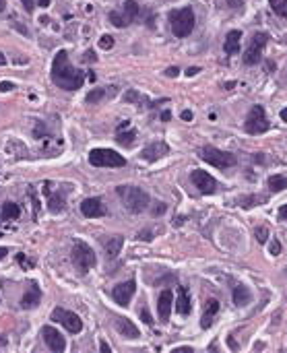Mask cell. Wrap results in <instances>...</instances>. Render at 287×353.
<instances>
[{
	"mask_svg": "<svg viewBox=\"0 0 287 353\" xmlns=\"http://www.w3.org/2000/svg\"><path fill=\"white\" fill-rule=\"evenodd\" d=\"M89 164L95 168H122L126 166V159L112 149H93L89 153Z\"/></svg>",
	"mask_w": 287,
	"mask_h": 353,
	"instance_id": "obj_6",
	"label": "cell"
},
{
	"mask_svg": "<svg viewBox=\"0 0 287 353\" xmlns=\"http://www.w3.org/2000/svg\"><path fill=\"white\" fill-rule=\"evenodd\" d=\"M166 211V205L164 203H155V207H153V215H162Z\"/></svg>",
	"mask_w": 287,
	"mask_h": 353,
	"instance_id": "obj_35",
	"label": "cell"
},
{
	"mask_svg": "<svg viewBox=\"0 0 287 353\" xmlns=\"http://www.w3.org/2000/svg\"><path fill=\"white\" fill-rule=\"evenodd\" d=\"M116 141L122 145V147H133L135 141H137V131L135 128H129V120H124L120 126H118V131H116Z\"/></svg>",
	"mask_w": 287,
	"mask_h": 353,
	"instance_id": "obj_18",
	"label": "cell"
},
{
	"mask_svg": "<svg viewBox=\"0 0 287 353\" xmlns=\"http://www.w3.org/2000/svg\"><path fill=\"white\" fill-rule=\"evenodd\" d=\"M190 180H193V184L199 188V192H203V195H215L217 188H219L217 180H215L211 174L203 172V170L190 172Z\"/></svg>",
	"mask_w": 287,
	"mask_h": 353,
	"instance_id": "obj_11",
	"label": "cell"
},
{
	"mask_svg": "<svg viewBox=\"0 0 287 353\" xmlns=\"http://www.w3.org/2000/svg\"><path fill=\"white\" fill-rule=\"evenodd\" d=\"M21 3H23L27 13H34V0H21Z\"/></svg>",
	"mask_w": 287,
	"mask_h": 353,
	"instance_id": "obj_36",
	"label": "cell"
},
{
	"mask_svg": "<svg viewBox=\"0 0 287 353\" xmlns=\"http://www.w3.org/2000/svg\"><path fill=\"white\" fill-rule=\"evenodd\" d=\"M240 38L242 34L238 29L230 31L228 38H226V44H223V50H226V54H238L240 52Z\"/></svg>",
	"mask_w": 287,
	"mask_h": 353,
	"instance_id": "obj_23",
	"label": "cell"
},
{
	"mask_svg": "<svg viewBox=\"0 0 287 353\" xmlns=\"http://www.w3.org/2000/svg\"><path fill=\"white\" fill-rule=\"evenodd\" d=\"M176 310H178V314H182V316L190 314V310H193V306H190V296H188V290H186V287H180V290H178Z\"/></svg>",
	"mask_w": 287,
	"mask_h": 353,
	"instance_id": "obj_22",
	"label": "cell"
},
{
	"mask_svg": "<svg viewBox=\"0 0 287 353\" xmlns=\"http://www.w3.org/2000/svg\"><path fill=\"white\" fill-rule=\"evenodd\" d=\"M106 93H108L106 89H93V91H91V93L87 95V98H85V102H87V104H95V102H102V100L106 98Z\"/></svg>",
	"mask_w": 287,
	"mask_h": 353,
	"instance_id": "obj_30",
	"label": "cell"
},
{
	"mask_svg": "<svg viewBox=\"0 0 287 353\" xmlns=\"http://www.w3.org/2000/svg\"><path fill=\"white\" fill-rule=\"evenodd\" d=\"M112 46H114V38H112V36H104V38L100 40V48H102V50H110Z\"/></svg>",
	"mask_w": 287,
	"mask_h": 353,
	"instance_id": "obj_32",
	"label": "cell"
},
{
	"mask_svg": "<svg viewBox=\"0 0 287 353\" xmlns=\"http://www.w3.org/2000/svg\"><path fill=\"white\" fill-rule=\"evenodd\" d=\"M269 188H271V192L287 190V178L285 176H271L269 178Z\"/></svg>",
	"mask_w": 287,
	"mask_h": 353,
	"instance_id": "obj_27",
	"label": "cell"
},
{
	"mask_svg": "<svg viewBox=\"0 0 287 353\" xmlns=\"http://www.w3.org/2000/svg\"><path fill=\"white\" fill-rule=\"evenodd\" d=\"M250 292H248V287H244V285H236L234 287V304L236 306H246L248 302H250Z\"/></svg>",
	"mask_w": 287,
	"mask_h": 353,
	"instance_id": "obj_26",
	"label": "cell"
},
{
	"mask_svg": "<svg viewBox=\"0 0 287 353\" xmlns=\"http://www.w3.org/2000/svg\"><path fill=\"white\" fill-rule=\"evenodd\" d=\"M44 195L48 197V211L50 213H62L65 211V190L54 192L50 184H44Z\"/></svg>",
	"mask_w": 287,
	"mask_h": 353,
	"instance_id": "obj_16",
	"label": "cell"
},
{
	"mask_svg": "<svg viewBox=\"0 0 287 353\" xmlns=\"http://www.w3.org/2000/svg\"><path fill=\"white\" fill-rule=\"evenodd\" d=\"M269 5L275 11V15L287 19V0H269Z\"/></svg>",
	"mask_w": 287,
	"mask_h": 353,
	"instance_id": "obj_29",
	"label": "cell"
},
{
	"mask_svg": "<svg viewBox=\"0 0 287 353\" xmlns=\"http://www.w3.org/2000/svg\"><path fill=\"white\" fill-rule=\"evenodd\" d=\"M172 304H174V296L170 290L159 294V300H157V312H159V320L162 323H168L170 320V312H172Z\"/></svg>",
	"mask_w": 287,
	"mask_h": 353,
	"instance_id": "obj_19",
	"label": "cell"
},
{
	"mask_svg": "<svg viewBox=\"0 0 287 353\" xmlns=\"http://www.w3.org/2000/svg\"><path fill=\"white\" fill-rule=\"evenodd\" d=\"M182 120L190 122V120H193V112H190V110H184V112H182Z\"/></svg>",
	"mask_w": 287,
	"mask_h": 353,
	"instance_id": "obj_40",
	"label": "cell"
},
{
	"mask_svg": "<svg viewBox=\"0 0 287 353\" xmlns=\"http://www.w3.org/2000/svg\"><path fill=\"white\" fill-rule=\"evenodd\" d=\"M201 153H203V159H205L209 166H215V168H219V170H230V168H234L236 162H238L234 153L215 149L213 145H205Z\"/></svg>",
	"mask_w": 287,
	"mask_h": 353,
	"instance_id": "obj_5",
	"label": "cell"
},
{
	"mask_svg": "<svg viewBox=\"0 0 287 353\" xmlns=\"http://www.w3.org/2000/svg\"><path fill=\"white\" fill-rule=\"evenodd\" d=\"M174 351H193V347H176Z\"/></svg>",
	"mask_w": 287,
	"mask_h": 353,
	"instance_id": "obj_47",
	"label": "cell"
},
{
	"mask_svg": "<svg viewBox=\"0 0 287 353\" xmlns=\"http://www.w3.org/2000/svg\"><path fill=\"white\" fill-rule=\"evenodd\" d=\"M137 15H139V5L135 3V0H126L122 13H116V11L110 13V23H112L114 27H120V29H122V27H126V25H131V23L137 19Z\"/></svg>",
	"mask_w": 287,
	"mask_h": 353,
	"instance_id": "obj_10",
	"label": "cell"
},
{
	"mask_svg": "<svg viewBox=\"0 0 287 353\" xmlns=\"http://www.w3.org/2000/svg\"><path fill=\"white\" fill-rule=\"evenodd\" d=\"M244 128H246L248 135H263L265 131H269V118H267L263 106H252V110L248 112Z\"/></svg>",
	"mask_w": 287,
	"mask_h": 353,
	"instance_id": "obj_7",
	"label": "cell"
},
{
	"mask_svg": "<svg viewBox=\"0 0 287 353\" xmlns=\"http://www.w3.org/2000/svg\"><path fill=\"white\" fill-rule=\"evenodd\" d=\"M170 25H172V31L176 38H186L193 34L195 29V13L190 7H184V9H178V11H172L170 13Z\"/></svg>",
	"mask_w": 287,
	"mask_h": 353,
	"instance_id": "obj_3",
	"label": "cell"
},
{
	"mask_svg": "<svg viewBox=\"0 0 287 353\" xmlns=\"http://www.w3.org/2000/svg\"><path fill=\"white\" fill-rule=\"evenodd\" d=\"M122 244H124V238L122 236H114V238L106 240V254H108V259H114V256L120 254Z\"/></svg>",
	"mask_w": 287,
	"mask_h": 353,
	"instance_id": "obj_25",
	"label": "cell"
},
{
	"mask_svg": "<svg viewBox=\"0 0 287 353\" xmlns=\"http://www.w3.org/2000/svg\"><path fill=\"white\" fill-rule=\"evenodd\" d=\"M267 40H269V36L263 34V31H259V34L252 36V40L248 42V48L244 52V64H248V67H254V64L261 62L263 52H265V46H267Z\"/></svg>",
	"mask_w": 287,
	"mask_h": 353,
	"instance_id": "obj_8",
	"label": "cell"
},
{
	"mask_svg": "<svg viewBox=\"0 0 287 353\" xmlns=\"http://www.w3.org/2000/svg\"><path fill=\"white\" fill-rule=\"evenodd\" d=\"M42 337H44V343L52 351H56V353H62V351L67 349V339L62 337L54 327H44L42 329Z\"/></svg>",
	"mask_w": 287,
	"mask_h": 353,
	"instance_id": "obj_13",
	"label": "cell"
},
{
	"mask_svg": "<svg viewBox=\"0 0 287 353\" xmlns=\"http://www.w3.org/2000/svg\"><path fill=\"white\" fill-rule=\"evenodd\" d=\"M40 302H42V292H40V287H38V285H31L29 290L25 292V296L21 298V308H23V310H31V308L40 306Z\"/></svg>",
	"mask_w": 287,
	"mask_h": 353,
	"instance_id": "obj_20",
	"label": "cell"
},
{
	"mask_svg": "<svg viewBox=\"0 0 287 353\" xmlns=\"http://www.w3.org/2000/svg\"><path fill=\"white\" fill-rule=\"evenodd\" d=\"M52 81H54V85H58L60 89H65V91H77L85 83V73L73 67L71 60H69L67 50H60L54 56V62H52Z\"/></svg>",
	"mask_w": 287,
	"mask_h": 353,
	"instance_id": "obj_1",
	"label": "cell"
},
{
	"mask_svg": "<svg viewBox=\"0 0 287 353\" xmlns=\"http://www.w3.org/2000/svg\"><path fill=\"white\" fill-rule=\"evenodd\" d=\"M7 254H9V248H0V261H3Z\"/></svg>",
	"mask_w": 287,
	"mask_h": 353,
	"instance_id": "obj_44",
	"label": "cell"
},
{
	"mask_svg": "<svg viewBox=\"0 0 287 353\" xmlns=\"http://www.w3.org/2000/svg\"><path fill=\"white\" fill-rule=\"evenodd\" d=\"M135 292H137V283L131 279V281H124V283L116 285L114 292H112V298H114V302L118 306L126 308V306H129V302H131V298L135 296Z\"/></svg>",
	"mask_w": 287,
	"mask_h": 353,
	"instance_id": "obj_12",
	"label": "cell"
},
{
	"mask_svg": "<svg viewBox=\"0 0 287 353\" xmlns=\"http://www.w3.org/2000/svg\"><path fill=\"white\" fill-rule=\"evenodd\" d=\"M267 201V197H254V195H250V197H242L238 203H240V207H244V209H252V207H257V205H261V203H265Z\"/></svg>",
	"mask_w": 287,
	"mask_h": 353,
	"instance_id": "obj_28",
	"label": "cell"
},
{
	"mask_svg": "<svg viewBox=\"0 0 287 353\" xmlns=\"http://www.w3.org/2000/svg\"><path fill=\"white\" fill-rule=\"evenodd\" d=\"M11 89H15V85L11 81H3V83H0V91H11Z\"/></svg>",
	"mask_w": 287,
	"mask_h": 353,
	"instance_id": "obj_37",
	"label": "cell"
},
{
	"mask_svg": "<svg viewBox=\"0 0 287 353\" xmlns=\"http://www.w3.org/2000/svg\"><path fill=\"white\" fill-rule=\"evenodd\" d=\"M7 9V0H0V13H3Z\"/></svg>",
	"mask_w": 287,
	"mask_h": 353,
	"instance_id": "obj_48",
	"label": "cell"
},
{
	"mask_svg": "<svg viewBox=\"0 0 287 353\" xmlns=\"http://www.w3.org/2000/svg\"><path fill=\"white\" fill-rule=\"evenodd\" d=\"M50 3H52V0H38V7H42V9H48V7H50Z\"/></svg>",
	"mask_w": 287,
	"mask_h": 353,
	"instance_id": "obj_42",
	"label": "cell"
},
{
	"mask_svg": "<svg viewBox=\"0 0 287 353\" xmlns=\"http://www.w3.org/2000/svg\"><path fill=\"white\" fill-rule=\"evenodd\" d=\"M114 327H116V331H118L124 339H139V337H141V331L137 329V325H133V320L124 318V316H118V318L114 320Z\"/></svg>",
	"mask_w": 287,
	"mask_h": 353,
	"instance_id": "obj_17",
	"label": "cell"
},
{
	"mask_svg": "<svg viewBox=\"0 0 287 353\" xmlns=\"http://www.w3.org/2000/svg\"><path fill=\"white\" fill-rule=\"evenodd\" d=\"M141 320H143L145 325H149V327L153 325V318H151V314L147 312V308H143V310H141Z\"/></svg>",
	"mask_w": 287,
	"mask_h": 353,
	"instance_id": "obj_33",
	"label": "cell"
},
{
	"mask_svg": "<svg viewBox=\"0 0 287 353\" xmlns=\"http://www.w3.org/2000/svg\"><path fill=\"white\" fill-rule=\"evenodd\" d=\"M0 217H3V221H15L21 217V207L17 203H5L3 205V211H0Z\"/></svg>",
	"mask_w": 287,
	"mask_h": 353,
	"instance_id": "obj_24",
	"label": "cell"
},
{
	"mask_svg": "<svg viewBox=\"0 0 287 353\" xmlns=\"http://www.w3.org/2000/svg\"><path fill=\"white\" fill-rule=\"evenodd\" d=\"M197 73H199V69H195V67H193V69H188V71H186V75H188V77H195Z\"/></svg>",
	"mask_w": 287,
	"mask_h": 353,
	"instance_id": "obj_43",
	"label": "cell"
},
{
	"mask_svg": "<svg viewBox=\"0 0 287 353\" xmlns=\"http://www.w3.org/2000/svg\"><path fill=\"white\" fill-rule=\"evenodd\" d=\"M170 153V145L164 143V141H155L151 145H147L143 151H141V157L145 162H157V159H162Z\"/></svg>",
	"mask_w": 287,
	"mask_h": 353,
	"instance_id": "obj_14",
	"label": "cell"
},
{
	"mask_svg": "<svg viewBox=\"0 0 287 353\" xmlns=\"http://www.w3.org/2000/svg\"><path fill=\"white\" fill-rule=\"evenodd\" d=\"M178 73H180V71H178L176 67H172V69H168V71H166V75H168L170 79H174V77H178Z\"/></svg>",
	"mask_w": 287,
	"mask_h": 353,
	"instance_id": "obj_38",
	"label": "cell"
},
{
	"mask_svg": "<svg viewBox=\"0 0 287 353\" xmlns=\"http://www.w3.org/2000/svg\"><path fill=\"white\" fill-rule=\"evenodd\" d=\"M217 312H219V302H217V300H207L205 312H203V318H201V327H203V329H211L213 318H215Z\"/></svg>",
	"mask_w": 287,
	"mask_h": 353,
	"instance_id": "obj_21",
	"label": "cell"
},
{
	"mask_svg": "<svg viewBox=\"0 0 287 353\" xmlns=\"http://www.w3.org/2000/svg\"><path fill=\"white\" fill-rule=\"evenodd\" d=\"M254 236H257V240H259L261 244H265V242L269 240V228H265V226H259L257 230H254Z\"/></svg>",
	"mask_w": 287,
	"mask_h": 353,
	"instance_id": "obj_31",
	"label": "cell"
},
{
	"mask_svg": "<svg viewBox=\"0 0 287 353\" xmlns=\"http://www.w3.org/2000/svg\"><path fill=\"white\" fill-rule=\"evenodd\" d=\"M269 250H271V254H273V256H277V254L281 252V242L273 240V242H271V246H269Z\"/></svg>",
	"mask_w": 287,
	"mask_h": 353,
	"instance_id": "obj_34",
	"label": "cell"
},
{
	"mask_svg": "<svg viewBox=\"0 0 287 353\" xmlns=\"http://www.w3.org/2000/svg\"><path fill=\"white\" fill-rule=\"evenodd\" d=\"M3 64H7V58H5V54L0 52V67H3Z\"/></svg>",
	"mask_w": 287,
	"mask_h": 353,
	"instance_id": "obj_49",
	"label": "cell"
},
{
	"mask_svg": "<svg viewBox=\"0 0 287 353\" xmlns=\"http://www.w3.org/2000/svg\"><path fill=\"white\" fill-rule=\"evenodd\" d=\"M116 192H118L122 205L126 207V211L143 213L145 209H149L151 199H149V195L143 188H139V186H118Z\"/></svg>",
	"mask_w": 287,
	"mask_h": 353,
	"instance_id": "obj_2",
	"label": "cell"
},
{
	"mask_svg": "<svg viewBox=\"0 0 287 353\" xmlns=\"http://www.w3.org/2000/svg\"><path fill=\"white\" fill-rule=\"evenodd\" d=\"M85 60H87V62H95V60H98V58H95V54H93V50H89V52L85 54Z\"/></svg>",
	"mask_w": 287,
	"mask_h": 353,
	"instance_id": "obj_41",
	"label": "cell"
},
{
	"mask_svg": "<svg viewBox=\"0 0 287 353\" xmlns=\"http://www.w3.org/2000/svg\"><path fill=\"white\" fill-rule=\"evenodd\" d=\"M279 219H283V221H287V205H283V207L279 209Z\"/></svg>",
	"mask_w": 287,
	"mask_h": 353,
	"instance_id": "obj_39",
	"label": "cell"
},
{
	"mask_svg": "<svg viewBox=\"0 0 287 353\" xmlns=\"http://www.w3.org/2000/svg\"><path fill=\"white\" fill-rule=\"evenodd\" d=\"M170 118H172V114H170V112H164V114H162V120H164V122H166V120H170Z\"/></svg>",
	"mask_w": 287,
	"mask_h": 353,
	"instance_id": "obj_45",
	"label": "cell"
},
{
	"mask_svg": "<svg viewBox=\"0 0 287 353\" xmlns=\"http://www.w3.org/2000/svg\"><path fill=\"white\" fill-rule=\"evenodd\" d=\"M281 120H283V122H287V108H285V110H281Z\"/></svg>",
	"mask_w": 287,
	"mask_h": 353,
	"instance_id": "obj_46",
	"label": "cell"
},
{
	"mask_svg": "<svg viewBox=\"0 0 287 353\" xmlns=\"http://www.w3.org/2000/svg\"><path fill=\"white\" fill-rule=\"evenodd\" d=\"M0 238H3V234H0Z\"/></svg>",
	"mask_w": 287,
	"mask_h": 353,
	"instance_id": "obj_51",
	"label": "cell"
},
{
	"mask_svg": "<svg viewBox=\"0 0 287 353\" xmlns=\"http://www.w3.org/2000/svg\"><path fill=\"white\" fill-rule=\"evenodd\" d=\"M81 213H83V217H89V219H95V217H104L106 213H108V209H106V205L102 203V199H85L83 203H81Z\"/></svg>",
	"mask_w": 287,
	"mask_h": 353,
	"instance_id": "obj_15",
	"label": "cell"
},
{
	"mask_svg": "<svg viewBox=\"0 0 287 353\" xmlns=\"http://www.w3.org/2000/svg\"><path fill=\"white\" fill-rule=\"evenodd\" d=\"M71 259H73V265L77 267V271H81L83 275H85L91 267H95V263H98V256H95L93 248H91L89 244H85V242H77V244L73 246Z\"/></svg>",
	"mask_w": 287,
	"mask_h": 353,
	"instance_id": "obj_4",
	"label": "cell"
},
{
	"mask_svg": "<svg viewBox=\"0 0 287 353\" xmlns=\"http://www.w3.org/2000/svg\"><path fill=\"white\" fill-rule=\"evenodd\" d=\"M52 320H54V323H58V325H62V327H65L69 333H73V335H77V333L83 331V320L75 312H71V310L56 308L52 312Z\"/></svg>",
	"mask_w": 287,
	"mask_h": 353,
	"instance_id": "obj_9",
	"label": "cell"
},
{
	"mask_svg": "<svg viewBox=\"0 0 287 353\" xmlns=\"http://www.w3.org/2000/svg\"><path fill=\"white\" fill-rule=\"evenodd\" d=\"M228 3H230V5H238V7H240V5H242V0H228Z\"/></svg>",
	"mask_w": 287,
	"mask_h": 353,
	"instance_id": "obj_50",
	"label": "cell"
}]
</instances>
